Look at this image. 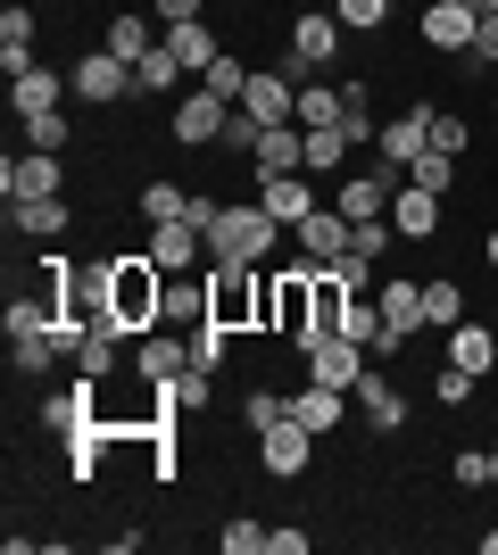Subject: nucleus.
<instances>
[{
  "instance_id": "1",
  "label": "nucleus",
  "mask_w": 498,
  "mask_h": 555,
  "mask_svg": "<svg viewBox=\"0 0 498 555\" xmlns=\"http://www.w3.org/2000/svg\"><path fill=\"white\" fill-rule=\"evenodd\" d=\"M166 324V266L150 249L117 257V282H108V324L100 332H117V340H142V332Z\"/></svg>"
},
{
  "instance_id": "2",
  "label": "nucleus",
  "mask_w": 498,
  "mask_h": 555,
  "mask_svg": "<svg viewBox=\"0 0 498 555\" xmlns=\"http://www.w3.org/2000/svg\"><path fill=\"white\" fill-rule=\"evenodd\" d=\"M258 332H274L283 348H308L316 340V266H266V291H258Z\"/></svg>"
},
{
  "instance_id": "3",
  "label": "nucleus",
  "mask_w": 498,
  "mask_h": 555,
  "mask_svg": "<svg viewBox=\"0 0 498 555\" xmlns=\"http://www.w3.org/2000/svg\"><path fill=\"white\" fill-rule=\"evenodd\" d=\"M274 249H283V224L258 208V199H225L208 224V257H225V266H274Z\"/></svg>"
},
{
  "instance_id": "4",
  "label": "nucleus",
  "mask_w": 498,
  "mask_h": 555,
  "mask_svg": "<svg viewBox=\"0 0 498 555\" xmlns=\"http://www.w3.org/2000/svg\"><path fill=\"white\" fill-rule=\"evenodd\" d=\"M258 291H266V266H225V257H208V324L258 332Z\"/></svg>"
},
{
  "instance_id": "5",
  "label": "nucleus",
  "mask_w": 498,
  "mask_h": 555,
  "mask_svg": "<svg viewBox=\"0 0 498 555\" xmlns=\"http://www.w3.org/2000/svg\"><path fill=\"white\" fill-rule=\"evenodd\" d=\"M67 83H75L84 108H117V100H133V67H125L117 50H84V59L67 67Z\"/></svg>"
},
{
  "instance_id": "6",
  "label": "nucleus",
  "mask_w": 498,
  "mask_h": 555,
  "mask_svg": "<svg viewBox=\"0 0 498 555\" xmlns=\"http://www.w3.org/2000/svg\"><path fill=\"white\" fill-rule=\"evenodd\" d=\"M366 365H374V348L349 340V332H332V340L308 348V382H332V390H349V398H357V382H366Z\"/></svg>"
},
{
  "instance_id": "7",
  "label": "nucleus",
  "mask_w": 498,
  "mask_h": 555,
  "mask_svg": "<svg viewBox=\"0 0 498 555\" xmlns=\"http://www.w3.org/2000/svg\"><path fill=\"white\" fill-rule=\"evenodd\" d=\"M258 464H266V481H299V473L316 464V431L283 415L274 431H258Z\"/></svg>"
},
{
  "instance_id": "8",
  "label": "nucleus",
  "mask_w": 498,
  "mask_h": 555,
  "mask_svg": "<svg viewBox=\"0 0 498 555\" xmlns=\"http://www.w3.org/2000/svg\"><path fill=\"white\" fill-rule=\"evenodd\" d=\"M75 100V83L67 75H50V67H34V59H25V67H9V116H50V108H67Z\"/></svg>"
},
{
  "instance_id": "9",
  "label": "nucleus",
  "mask_w": 498,
  "mask_h": 555,
  "mask_svg": "<svg viewBox=\"0 0 498 555\" xmlns=\"http://www.w3.org/2000/svg\"><path fill=\"white\" fill-rule=\"evenodd\" d=\"M341 42H349V25L332 17V9H299L291 17V59L299 67H341Z\"/></svg>"
},
{
  "instance_id": "10",
  "label": "nucleus",
  "mask_w": 498,
  "mask_h": 555,
  "mask_svg": "<svg viewBox=\"0 0 498 555\" xmlns=\"http://www.w3.org/2000/svg\"><path fill=\"white\" fill-rule=\"evenodd\" d=\"M225 108L233 100H216L208 83L191 100H175V116H166V141H183V150H216V133H225Z\"/></svg>"
},
{
  "instance_id": "11",
  "label": "nucleus",
  "mask_w": 498,
  "mask_h": 555,
  "mask_svg": "<svg viewBox=\"0 0 498 555\" xmlns=\"http://www.w3.org/2000/svg\"><path fill=\"white\" fill-rule=\"evenodd\" d=\"M432 125H440V108L432 100H416V108H399L391 125H382V141H374V158H391V166H416L432 150Z\"/></svg>"
},
{
  "instance_id": "12",
  "label": "nucleus",
  "mask_w": 498,
  "mask_h": 555,
  "mask_svg": "<svg viewBox=\"0 0 498 555\" xmlns=\"http://www.w3.org/2000/svg\"><path fill=\"white\" fill-rule=\"evenodd\" d=\"M474 34H482V17L465 0H424V42L440 59H474Z\"/></svg>"
},
{
  "instance_id": "13",
  "label": "nucleus",
  "mask_w": 498,
  "mask_h": 555,
  "mask_svg": "<svg viewBox=\"0 0 498 555\" xmlns=\"http://www.w3.org/2000/svg\"><path fill=\"white\" fill-rule=\"evenodd\" d=\"M291 241H299V257H308V266H341V257H349V216L324 199L316 216H299V224H291Z\"/></svg>"
},
{
  "instance_id": "14",
  "label": "nucleus",
  "mask_w": 498,
  "mask_h": 555,
  "mask_svg": "<svg viewBox=\"0 0 498 555\" xmlns=\"http://www.w3.org/2000/svg\"><path fill=\"white\" fill-rule=\"evenodd\" d=\"M250 175H258V183H274V175H308V133H299V125H266L258 150H250Z\"/></svg>"
},
{
  "instance_id": "15",
  "label": "nucleus",
  "mask_w": 498,
  "mask_h": 555,
  "mask_svg": "<svg viewBox=\"0 0 498 555\" xmlns=\"http://www.w3.org/2000/svg\"><path fill=\"white\" fill-rule=\"evenodd\" d=\"M374 307H382V332H391L399 348L424 332V282H416V274H391V282L374 291Z\"/></svg>"
},
{
  "instance_id": "16",
  "label": "nucleus",
  "mask_w": 498,
  "mask_h": 555,
  "mask_svg": "<svg viewBox=\"0 0 498 555\" xmlns=\"http://www.w3.org/2000/svg\"><path fill=\"white\" fill-rule=\"evenodd\" d=\"M0 199H59V158H50V150L0 158Z\"/></svg>"
},
{
  "instance_id": "17",
  "label": "nucleus",
  "mask_w": 498,
  "mask_h": 555,
  "mask_svg": "<svg viewBox=\"0 0 498 555\" xmlns=\"http://www.w3.org/2000/svg\"><path fill=\"white\" fill-rule=\"evenodd\" d=\"M291 423H308L316 440H332V431L349 423V390H332V382H299V390H291Z\"/></svg>"
},
{
  "instance_id": "18",
  "label": "nucleus",
  "mask_w": 498,
  "mask_h": 555,
  "mask_svg": "<svg viewBox=\"0 0 498 555\" xmlns=\"http://www.w3.org/2000/svg\"><path fill=\"white\" fill-rule=\"evenodd\" d=\"M258 208L274 216L283 232H291L299 216H316V208H324V191H316L308 175H274V183H258Z\"/></svg>"
},
{
  "instance_id": "19",
  "label": "nucleus",
  "mask_w": 498,
  "mask_h": 555,
  "mask_svg": "<svg viewBox=\"0 0 498 555\" xmlns=\"http://www.w3.org/2000/svg\"><path fill=\"white\" fill-rule=\"evenodd\" d=\"M150 257L166 274H191V266H208V232L200 224H150Z\"/></svg>"
},
{
  "instance_id": "20",
  "label": "nucleus",
  "mask_w": 498,
  "mask_h": 555,
  "mask_svg": "<svg viewBox=\"0 0 498 555\" xmlns=\"http://www.w3.org/2000/svg\"><path fill=\"white\" fill-rule=\"evenodd\" d=\"M449 365H465L474 382H490L498 373V332L482 324V315H465V324H449Z\"/></svg>"
},
{
  "instance_id": "21",
  "label": "nucleus",
  "mask_w": 498,
  "mask_h": 555,
  "mask_svg": "<svg viewBox=\"0 0 498 555\" xmlns=\"http://www.w3.org/2000/svg\"><path fill=\"white\" fill-rule=\"evenodd\" d=\"M357 415L374 423V431H399V423H407V390L382 365H366V382H357Z\"/></svg>"
},
{
  "instance_id": "22",
  "label": "nucleus",
  "mask_w": 498,
  "mask_h": 555,
  "mask_svg": "<svg viewBox=\"0 0 498 555\" xmlns=\"http://www.w3.org/2000/svg\"><path fill=\"white\" fill-rule=\"evenodd\" d=\"M191 365V340H175V332H142V348H133V373H142V382H175V373Z\"/></svg>"
},
{
  "instance_id": "23",
  "label": "nucleus",
  "mask_w": 498,
  "mask_h": 555,
  "mask_svg": "<svg viewBox=\"0 0 498 555\" xmlns=\"http://www.w3.org/2000/svg\"><path fill=\"white\" fill-rule=\"evenodd\" d=\"M391 224H399V241H432V232H440V199L416 191V183H399L391 191Z\"/></svg>"
},
{
  "instance_id": "24",
  "label": "nucleus",
  "mask_w": 498,
  "mask_h": 555,
  "mask_svg": "<svg viewBox=\"0 0 498 555\" xmlns=\"http://www.w3.org/2000/svg\"><path fill=\"white\" fill-rule=\"evenodd\" d=\"M100 50H117L125 67H142L150 50H158V42H150V17H142V9H117V17H108V34H100Z\"/></svg>"
},
{
  "instance_id": "25",
  "label": "nucleus",
  "mask_w": 498,
  "mask_h": 555,
  "mask_svg": "<svg viewBox=\"0 0 498 555\" xmlns=\"http://www.w3.org/2000/svg\"><path fill=\"white\" fill-rule=\"evenodd\" d=\"M67 199H9V224L25 232V241H59V232H67Z\"/></svg>"
},
{
  "instance_id": "26",
  "label": "nucleus",
  "mask_w": 498,
  "mask_h": 555,
  "mask_svg": "<svg viewBox=\"0 0 498 555\" xmlns=\"http://www.w3.org/2000/svg\"><path fill=\"white\" fill-rule=\"evenodd\" d=\"M200 315H208V266L166 274V324H200Z\"/></svg>"
},
{
  "instance_id": "27",
  "label": "nucleus",
  "mask_w": 498,
  "mask_h": 555,
  "mask_svg": "<svg viewBox=\"0 0 498 555\" xmlns=\"http://www.w3.org/2000/svg\"><path fill=\"white\" fill-rule=\"evenodd\" d=\"M166 50H175V59H183L191 75H208V67H216V25H208V17H191V25H166Z\"/></svg>"
},
{
  "instance_id": "28",
  "label": "nucleus",
  "mask_w": 498,
  "mask_h": 555,
  "mask_svg": "<svg viewBox=\"0 0 498 555\" xmlns=\"http://www.w3.org/2000/svg\"><path fill=\"white\" fill-rule=\"evenodd\" d=\"M191 199H200V191L166 183V175H150V183H142V216H150V224H191Z\"/></svg>"
},
{
  "instance_id": "29",
  "label": "nucleus",
  "mask_w": 498,
  "mask_h": 555,
  "mask_svg": "<svg viewBox=\"0 0 498 555\" xmlns=\"http://www.w3.org/2000/svg\"><path fill=\"white\" fill-rule=\"evenodd\" d=\"M166 398H175L183 415H208V406H216V365H200V357H191V365L166 382Z\"/></svg>"
},
{
  "instance_id": "30",
  "label": "nucleus",
  "mask_w": 498,
  "mask_h": 555,
  "mask_svg": "<svg viewBox=\"0 0 498 555\" xmlns=\"http://www.w3.org/2000/svg\"><path fill=\"white\" fill-rule=\"evenodd\" d=\"M308 133V125H299ZM349 125H324V133H308V175H349Z\"/></svg>"
},
{
  "instance_id": "31",
  "label": "nucleus",
  "mask_w": 498,
  "mask_h": 555,
  "mask_svg": "<svg viewBox=\"0 0 498 555\" xmlns=\"http://www.w3.org/2000/svg\"><path fill=\"white\" fill-rule=\"evenodd\" d=\"M341 116H349L341 83H299V125H308V133H324V125H341Z\"/></svg>"
},
{
  "instance_id": "32",
  "label": "nucleus",
  "mask_w": 498,
  "mask_h": 555,
  "mask_svg": "<svg viewBox=\"0 0 498 555\" xmlns=\"http://www.w3.org/2000/svg\"><path fill=\"white\" fill-rule=\"evenodd\" d=\"M175 75H183V59H175V50H150V59H142V67H133V100H166V92H175Z\"/></svg>"
},
{
  "instance_id": "33",
  "label": "nucleus",
  "mask_w": 498,
  "mask_h": 555,
  "mask_svg": "<svg viewBox=\"0 0 498 555\" xmlns=\"http://www.w3.org/2000/svg\"><path fill=\"white\" fill-rule=\"evenodd\" d=\"M67 365L84 373V382H108V373H117V332H84V348H75Z\"/></svg>"
},
{
  "instance_id": "34",
  "label": "nucleus",
  "mask_w": 498,
  "mask_h": 555,
  "mask_svg": "<svg viewBox=\"0 0 498 555\" xmlns=\"http://www.w3.org/2000/svg\"><path fill=\"white\" fill-rule=\"evenodd\" d=\"M424 324L432 332L465 324V282H424Z\"/></svg>"
},
{
  "instance_id": "35",
  "label": "nucleus",
  "mask_w": 498,
  "mask_h": 555,
  "mask_svg": "<svg viewBox=\"0 0 498 555\" xmlns=\"http://www.w3.org/2000/svg\"><path fill=\"white\" fill-rule=\"evenodd\" d=\"M407 183L432 191V199H449V191H457V158H449V150H424V158L407 166Z\"/></svg>"
},
{
  "instance_id": "36",
  "label": "nucleus",
  "mask_w": 498,
  "mask_h": 555,
  "mask_svg": "<svg viewBox=\"0 0 498 555\" xmlns=\"http://www.w3.org/2000/svg\"><path fill=\"white\" fill-rule=\"evenodd\" d=\"M391 241H399V224H391V216H366V224H349V257H366V266H382V257H391Z\"/></svg>"
},
{
  "instance_id": "37",
  "label": "nucleus",
  "mask_w": 498,
  "mask_h": 555,
  "mask_svg": "<svg viewBox=\"0 0 498 555\" xmlns=\"http://www.w3.org/2000/svg\"><path fill=\"white\" fill-rule=\"evenodd\" d=\"M67 141H75V116H67V108H50V116H25V150H50V158H59Z\"/></svg>"
},
{
  "instance_id": "38",
  "label": "nucleus",
  "mask_w": 498,
  "mask_h": 555,
  "mask_svg": "<svg viewBox=\"0 0 498 555\" xmlns=\"http://www.w3.org/2000/svg\"><path fill=\"white\" fill-rule=\"evenodd\" d=\"M324 9L349 25V34H382V25H391V0H324Z\"/></svg>"
},
{
  "instance_id": "39",
  "label": "nucleus",
  "mask_w": 498,
  "mask_h": 555,
  "mask_svg": "<svg viewBox=\"0 0 498 555\" xmlns=\"http://www.w3.org/2000/svg\"><path fill=\"white\" fill-rule=\"evenodd\" d=\"M250 75H258V67H241L233 50H216V67H208V75H200V83H208V92H216V100H241V92H250Z\"/></svg>"
},
{
  "instance_id": "40",
  "label": "nucleus",
  "mask_w": 498,
  "mask_h": 555,
  "mask_svg": "<svg viewBox=\"0 0 498 555\" xmlns=\"http://www.w3.org/2000/svg\"><path fill=\"white\" fill-rule=\"evenodd\" d=\"M266 539H274V531H266V522H250V514H233V522L216 531V547H225V555H266Z\"/></svg>"
},
{
  "instance_id": "41",
  "label": "nucleus",
  "mask_w": 498,
  "mask_h": 555,
  "mask_svg": "<svg viewBox=\"0 0 498 555\" xmlns=\"http://www.w3.org/2000/svg\"><path fill=\"white\" fill-rule=\"evenodd\" d=\"M258 133H266V125H258L250 108H225V133H216V150H241V158H250V150H258Z\"/></svg>"
},
{
  "instance_id": "42",
  "label": "nucleus",
  "mask_w": 498,
  "mask_h": 555,
  "mask_svg": "<svg viewBox=\"0 0 498 555\" xmlns=\"http://www.w3.org/2000/svg\"><path fill=\"white\" fill-rule=\"evenodd\" d=\"M191 357H200V365H225V357H233V332L200 315V324H191Z\"/></svg>"
},
{
  "instance_id": "43",
  "label": "nucleus",
  "mask_w": 498,
  "mask_h": 555,
  "mask_svg": "<svg viewBox=\"0 0 498 555\" xmlns=\"http://www.w3.org/2000/svg\"><path fill=\"white\" fill-rule=\"evenodd\" d=\"M474 390H482V382L465 365H440V373H432V398H440V406H474Z\"/></svg>"
},
{
  "instance_id": "44",
  "label": "nucleus",
  "mask_w": 498,
  "mask_h": 555,
  "mask_svg": "<svg viewBox=\"0 0 498 555\" xmlns=\"http://www.w3.org/2000/svg\"><path fill=\"white\" fill-rule=\"evenodd\" d=\"M283 415H291V398H274V390H250V398H241V423H250V431H274Z\"/></svg>"
},
{
  "instance_id": "45",
  "label": "nucleus",
  "mask_w": 498,
  "mask_h": 555,
  "mask_svg": "<svg viewBox=\"0 0 498 555\" xmlns=\"http://www.w3.org/2000/svg\"><path fill=\"white\" fill-rule=\"evenodd\" d=\"M465 141H474V125L440 108V125H432V150H449V158H465Z\"/></svg>"
},
{
  "instance_id": "46",
  "label": "nucleus",
  "mask_w": 498,
  "mask_h": 555,
  "mask_svg": "<svg viewBox=\"0 0 498 555\" xmlns=\"http://www.w3.org/2000/svg\"><path fill=\"white\" fill-rule=\"evenodd\" d=\"M449 473H457V489H490V456H482V448H465Z\"/></svg>"
},
{
  "instance_id": "47",
  "label": "nucleus",
  "mask_w": 498,
  "mask_h": 555,
  "mask_svg": "<svg viewBox=\"0 0 498 555\" xmlns=\"http://www.w3.org/2000/svg\"><path fill=\"white\" fill-rule=\"evenodd\" d=\"M200 9H208V0H150V17H158V25H191Z\"/></svg>"
},
{
  "instance_id": "48",
  "label": "nucleus",
  "mask_w": 498,
  "mask_h": 555,
  "mask_svg": "<svg viewBox=\"0 0 498 555\" xmlns=\"http://www.w3.org/2000/svg\"><path fill=\"white\" fill-rule=\"evenodd\" d=\"M474 67H498V9L482 17V34H474Z\"/></svg>"
},
{
  "instance_id": "49",
  "label": "nucleus",
  "mask_w": 498,
  "mask_h": 555,
  "mask_svg": "<svg viewBox=\"0 0 498 555\" xmlns=\"http://www.w3.org/2000/svg\"><path fill=\"white\" fill-rule=\"evenodd\" d=\"M308 547H316V539H308V531H291V522H283L274 539H266V555H308Z\"/></svg>"
},
{
  "instance_id": "50",
  "label": "nucleus",
  "mask_w": 498,
  "mask_h": 555,
  "mask_svg": "<svg viewBox=\"0 0 498 555\" xmlns=\"http://www.w3.org/2000/svg\"><path fill=\"white\" fill-rule=\"evenodd\" d=\"M482 266H490V274H498V232H490V241H482Z\"/></svg>"
},
{
  "instance_id": "51",
  "label": "nucleus",
  "mask_w": 498,
  "mask_h": 555,
  "mask_svg": "<svg viewBox=\"0 0 498 555\" xmlns=\"http://www.w3.org/2000/svg\"><path fill=\"white\" fill-rule=\"evenodd\" d=\"M482 555H498V522H490V531H482Z\"/></svg>"
},
{
  "instance_id": "52",
  "label": "nucleus",
  "mask_w": 498,
  "mask_h": 555,
  "mask_svg": "<svg viewBox=\"0 0 498 555\" xmlns=\"http://www.w3.org/2000/svg\"><path fill=\"white\" fill-rule=\"evenodd\" d=\"M465 9H474V17H490V9H498V0H465Z\"/></svg>"
},
{
  "instance_id": "53",
  "label": "nucleus",
  "mask_w": 498,
  "mask_h": 555,
  "mask_svg": "<svg viewBox=\"0 0 498 555\" xmlns=\"http://www.w3.org/2000/svg\"><path fill=\"white\" fill-rule=\"evenodd\" d=\"M490 489H498V448H490Z\"/></svg>"
}]
</instances>
